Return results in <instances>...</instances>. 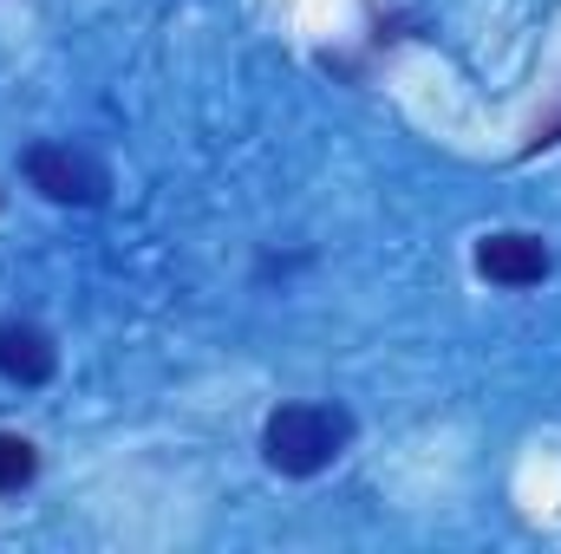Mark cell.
<instances>
[{
    "label": "cell",
    "instance_id": "cell-2",
    "mask_svg": "<svg viewBox=\"0 0 561 554\" xmlns=\"http://www.w3.org/2000/svg\"><path fill=\"white\" fill-rule=\"evenodd\" d=\"M26 183L46 196V203H66V209H92L105 203L112 176L92 150H72V143H33L26 150Z\"/></svg>",
    "mask_w": 561,
    "mask_h": 554
},
{
    "label": "cell",
    "instance_id": "cell-4",
    "mask_svg": "<svg viewBox=\"0 0 561 554\" xmlns=\"http://www.w3.org/2000/svg\"><path fill=\"white\" fill-rule=\"evenodd\" d=\"M53 366H59V353H53V339H46L39 326L0 320V379H13V385H46Z\"/></svg>",
    "mask_w": 561,
    "mask_h": 554
},
{
    "label": "cell",
    "instance_id": "cell-1",
    "mask_svg": "<svg viewBox=\"0 0 561 554\" xmlns=\"http://www.w3.org/2000/svg\"><path fill=\"white\" fill-rule=\"evenodd\" d=\"M346 443H353V417L340 405H307L300 399V405L268 412V424H262V457L280 476H320Z\"/></svg>",
    "mask_w": 561,
    "mask_h": 554
},
{
    "label": "cell",
    "instance_id": "cell-5",
    "mask_svg": "<svg viewBox=\"0 0 561 554\" xmlns=\"http://www.w3.org/2000/svg\"><path fill=\"white\" fill-rule=\"evenodd\" d=\"M39 476V450L13 430H0V496H20L26 483Z\"/></svg>",
    "mask_w": 561,
    "mask_h": 554
},
{
    "label": "cell",
    "instance_id": "cell-3",
    "mask_svg": "<svg viewBox=\"0 0 561 554\" xmlns=\"http://www.w3.org/2000/svg\"><path fill=\"white\" fill-rule=\"evenodd\" d=\"M556 268V249L542 235H523V229H503V235H483L477 242V275L496 280V287H536Z\"/></svg>",
    "mask_w": 561,
    "mask_h": 554
}]
</instances>
